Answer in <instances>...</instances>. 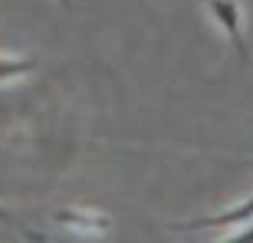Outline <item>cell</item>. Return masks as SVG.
<instances>
[{"instance_id":"obj_3","label":"cell","mask_w":253,"mask_h":243,"mask_svg":"<svg viewBox=\"0 0 253 243\" xmlns=\"http://www.w3.org/2000/svg\"><path fill=\"white\" fill-rule=\"evenodd\" d=\"M56 224L63 227H73V230H85V234H95V230H105L109 220L99 214H83V210H59L56 214Z\"/></svg>"},{"instance_id":"obj_6","label":"cell","mask_w":253,"mask_h":243,"mask_svg":"<svg viewBox=\"0 0 253 243\" xmlns=\"http://www.w3.org/2000/svg\"><path fill=\"white\" fill-rule=\"evenodd\" d=\"M220 243H253V227H247V230H240V234H234V237H227V240H220Z\"/></svg>"},{"instance_id":"obj_5","label":"cell","mask_w":253,"mask_h":243,"mask_svg":"<svg viewBox=\"0 0 253 243\" xmlns=\"http://www.w3.org/2000/svg\"><path fill=\"white\" fill-rule=\"evenodd\" d=\"M0 220H3V224H7V227H13L17 234H23V237H27V240H33V243H43V237H40L37 230H30V227L23 224V220H17V217H10L7 210H3V207H0Z\"/></svg>"},{"instance_id":"obj_4","label":"cell","mask_w":253,"mask_h":243,"mask_svg":"<svg viewBox=\"0 0 253 243\" xmlns=\"http://www.w3.org/2000/svg\"><path fill=\"white\" fill-rule=\"evenodd\" d=\"M33 69H37V59H3L0 56V82L17 79V76H27Z\"/></svg>"},{"instance_id":"obj_1","label":"cell","mask_w":253,"mask_h":243,"mask_svg":"<svg viewBox=\"0 0 253 243\" xmlns=\"http://www.w3.org/2000/svg\"><path fill=\"white\" fill-rule=\"evenodd\" d=\"M207 7L214 13V20L224 27V33L234 40V49L237 56L247 59V40H244V27H240V7H237V0H207Z\"/></svg>"},{"instance_id":"obj_2","label":"cell","mask_w":253,"mask_h":243,"mask_svg":"<svg viewBox=\"0 0 253 243\" xmlns=\"http://www.w3.org/2000/svg\"><path fill=\"white\" fill-rule=\"evenodd\" d=\"M253 220V194L244 204H237L234 210H224L217 217H201V220H188V224H171V230H214V227H234Z\"/></svg>"}]
</instances>
